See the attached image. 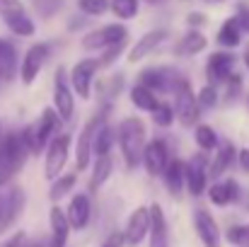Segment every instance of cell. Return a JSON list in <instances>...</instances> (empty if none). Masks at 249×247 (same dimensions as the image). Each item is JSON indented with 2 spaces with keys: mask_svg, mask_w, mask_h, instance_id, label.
<instances>
[{
  "mask_svg": "<svg viewBox=\"0 0 249 247\" xmlns=\"http://www.w3.org/2000/svg\"><path fill=\"white\" fill-rule=\"evenodd\" d=\"M245 66H247V68H249V44H247V46H245Z\"/></svg>",
  "mask_w": 249,
  "mask_h": 247,
  "instance_id": "f6af8a7d",
  "label": "cell"
},
{
  "mask_svg": "<svg viewBox=\"0 0 249 247\" xmlns=\"http://www.w3.org/2000/svg\"><path fill=\"white\" fill-rule=\"evenodd\" d=\"M111 146H114V131L109 126H102L94 136V143H92V151L102 158V155H109L111 153Z\"/></svg>",
  "mask_w": 249,
  "mask_h": 247,
  "instance_id": "4dcf8cb0",
  "label": "cell"
},
{
  "mask_svg": "<svg viewBox=\"0 0 249 247\" xmlns=\"http://www.w3.org/2000/svg\"><path fill=\"white\" fill-rule=\"evenodd\" d=\"M245 233H247V238H249V226H247V228H245Z\"/></svg>",
  "mask_w": 249,
  "mask_h": 247,
  "instance_id": "7dc6e473",
  "label": "cell"
},
{
  "mask_svg": "<svg viewBox=\"0 0 249 247\" xmlns=\"http://www.w3.org/2000/svg\"><path fill=\"white\" fill-rule=\"evenodd\" d=\"M196 143H198L201 151H213V148L218 146V136H215V131H213L211 126L201 124V126L196 129Z\"/></svg>",
  "mask_w": 249,
  "mask_h": 247,
  "instance_id": "1f68e13d",
  "label": "cell"
},
{
  "mask_svg": "<svg viewBox=\"0 0 249 247\" xmlns=\"http://www.w3.org/2000/svg\"><path fill=\"white\" fill-rule=\"evenodd\" d=\"M68 146H71L68 136H58V138L51 141V146H49V151H46V165H44L46 179H56V177L61 174L63 165L68 160Z\"/></svg>",
  "mask_w": 249,
  "mask_h": 247,
  "instance_id": "52a82bcc",
  "label": "cell"
},
{
  "mask_svg": "<svg viewBox=\"0 0 249 247\" xmlns=\"http://www.w3.org/2000/svg\"><path fill=\"white\" fill-rule=\"evenodd\" d=\"M167 39V32L165 29H153V32H148L145 37H141L138 39V44L131 49V54H128V61H141V58H145L150 51H155L162 41Z\"/></svg>",
  "mask_w": 249,
  "mask_h": 247,
  "instance_id": "2e32d148",
  "label": "cell"
},
{
  "mask_svg": "<svg viewBox=\"0 0 249 247\" xmlns=\"http://www.w3.org/2000/svg\"><path fill=\"white\" fill-rule=\"evenodd\" d=\"M111 10L121 19H131L138 12V0H111Z\"/></svg>",
  "mask_w": 249,
  "mask_h": 247,
  "instance_id": "d6a6232c",
  "label": "cell"
},
{
  "mask_svg": "<svg viewBox=\"0 0 249 247\" xmlns=\"http://www.w3.org/2000/svg\"><path fill=\"white\" fill-rule=\"evenodd\" d=\"M102 124H104V114H97L94 119H89V121L85 124L83 133H80V141H78V167H80V170H85V167L89 165V151H92L94 136H97V131L102 129Z\"/></svg>",
  "mask_w": 249,
  "mask_h": 247,
  "instance_id": "30bf717a",
  "label": "cell"
},
{
  "mask_svg": "<svg viewBox=\"0 0 249 247\" xmlns=\"http://www.w3.org/2000/svg\"><path fill=\"white\" fill-rule=\"evenodd\" d=\"M148 211H150V230H148V235H150V245L153 247H167L165 216H162L160 206H158V204H153Z\"/></svg>",
  "mask_w": 249,
  "mask_h": 247,
  "instance_id": "ffe728a7",
  "label": "cell"
},
{
  "mask_svg": "<svg viewBox=\"0 0 249 247\" xmlns=\"http://www.w3.org/2000/svg\"><path fill=\"white\" fill-rule=\"evenodd\" d=\"M153 119H155L158 126H169V124L174 121V109H172L169 104H160V102H158V107L153 109Z\"/></svg>",
  "mask_w": 249,
  "mask_h": 247,
  "instance_id": "e575fe53",
  "label": "cell"
},
{
  "mask_svg": "<svg viewBox=\"0 0 249 247\" xmlns=\"http://www.w3.org/2000/svg\"><path fill=\"white\" fill-rule=\"evenodd\" d=\"M17 68V51L10 41L0 39V80H12Z\"/></svg>",
  "mask_w": 249,
  "mask_h": 247,
  "instance_id": "7402d4cb",
  "label": "cell"
},
{
  "mask_svg": "<svg viewBox=\"0 0 249 247\" xmlns=\"http://www.w3.org/2000/svg\"><path fill=\"white\" fill-rule=\"evenodd\" d=\"M119 141L128 167H138L145 148V124L138 116H128L119 126Z\"/></svg>",
  "mask_w": 249,
  "mask_h": 247,
  "instance_id": "6da1fadb",
  "label": "cell"
},
{
  "mask_svg": "<svg viewBox=\"0 0 249 247\" xmlns=\"http://www.w3.org/2000/svg\"><path fill=\"white\" fill-rule=\"evenodd\" d=\"M24 209V191L19 187H12L2 199H0V233L7 230L22 213Z\"/></svg>",
  "mask_w": 249,
  "mask_h": 247,
  "instance_id": "5b68a950",
  "label": "cell"
},
{
  "mask_svg": "<svg viewBox=\"0 0 249 247\" xmlns=\"http://www.w3.org/2000/svg\"><path fill=\"white\" fill-rule=\"evenodd\" d=\"M141 85H143V87H148L150 92L172 87V82H169V78H167L165 71H143V73H141Z\"/></svg>",
  "mask_w": 249,
  "mask_h": 247,
  "instance_id": "f1b7e54d",
  "label": "cell"
},
{
  "mask_svg": "<svg viewBox=\"0 0 249 247\" xmlns=\"http://www.w3.org/2000/svg\"><path fill=\"white\" fill-rule=\"evenodd\" d=\"M184 182L189 184V191L194 196L203 194V189H206V158H203V153L191 158L184 165Z\"/></svg>",
  "mask_w": 249,
  "mask_h": 247,
  "instance_id": "8fae6325",
  "label": "cell"
},
{
  "mask_svg": "<svg viewBox=\"0 0 249 247\" xmlns=\"http://www.w3.org/2000/svg\"><path fill=\"white\" fill-rule=\"evenodd\" d=\"M111 167H114L111 155H102V158H97V163H94V172H92V179H89V189H92V191H94V189H99V187L109 179Z\"/></svg>",
  "mask_w": 249,
  "mask_h": 247,
  "instance_id": "cb8c5ba5",
  "label": "cell"
},
{
  "mask_svg": "<svg viewBox=\"0 0 249 247\" xmlns=\"http://www.w3.org/2000/svg\"><path fill=\"white\" fill-rule=\"evenodd\" d=\"M131 99H133V104H136L138 109H145V112H153V109L158 107L155 92H150V90L143 87V85H136V87L131 90Z\"/></svg>",
  "mask_w": 249,
  "mask_h": 247,
  "instance_id": "4316f807",
  "label": "cell"
},
{
  "mask_svg": "<svg viewBox=\"0 0 249 247\" xmlns=\"http://www.w3.org/2000/svg\"><path fill=\"white\" fill-rule=\"evenodd\" d=\"M109 7V0H80V10L87 15H102L107 12Z\"/></svg>",
  "mask_w": 249,
  "mask_h": 247,
  "instance_id": "d590c367",
  "label": "cell"
},
{
  "mask_svg": "<svg viewBox=\"0 0 249 247\" xmlns=\"http://www.w3.org/2000/svg\"><path fill=\"white\" fill-rule=\"evenodd\" d=\"M24 12V5L19 0H0V15L7 17V15H19Z\"/></svg>",
  "mask_w": 249,
  "mask_h": 247,
  "instance_id": "74e56055",
  "label": "cell"
},
{
  "mask_svg": "<svg viewBox=\"0 0 249 247\" xmlns=\"http://www.w3.org/2000/svg\"><path fill=\"white\" fill-rule=\"evenodd\" d=\"M97 66H99V61L85 58V61H80V63L73 68L71 80H73V87H75V92H78L80 97H89V87H92V78H94V73H97Z\"/></svg>",
  "mask_w": 249,
  "mask_h": 247,
  "instance_id": "4fadbf2b",
  "label": "cell"
},
{
  "mask_svg": "<svg viewBox=\"0 0 249 247\" xmlns=\"http://www.w3.org/2000/svg\"><path fill=\"white\" fill-rule=\"evenodd\" d=\"M49 221H51V243H49V247H66V243H68V230H71L66 213L58 206H53Z\"/></svg>",
  "mask_w": 249,
  "mask_h": 247,
  "instance_id": "ac0fdd59",
  "label": "cell"
},
{
  "mask_svg": "<svg viewBox=\"0 0 249 247\" xmlns=\"http://www.w3.org/2000/svg\"><path fill=\"white\" fill-rule=\"evenodd\" d=\"M235 19H237L240 29H245V32H249V7H242V10H240V15H237Z\"/></svg>",
  "mask_w": 249,
  "mask_h": 247,
  "instance_id": "ab89813d",
  "label": "cell"
},
{
  "mask_svg": "<svg viewBox=\"0 0 249 247\" xmlns=\"http://www.w3.org/2000/svg\"><path fill=\"white\" fill-rule=\"evenodd\" d=\"M203 49H206V37L198 34V32H189V34L179 41L177 54H181V56H194V54H198V51H203Z\"/></svg>",
  "mask_w": 249,
  "mask_h": 247,
  "instance_id": "d4e9b609",
  "label": "cell"
},
{
  "mask_svg": "<svg viewBox=\"0 0 249 247\" xmlns=\"http://www.w3.org/2000/svg\"><path fill=\"white\" fill-rule=\"evenodd\" d=\"M56 129H58V116H56V112L46 109V112L41 114V119H39L36 126H27V129L19 133V138H22L27 153H39V151L49 143V138H51V133H53Z\"/></svg>",
  "mask_w": 249,
  "mask_h": 247,
  "instance_id": "3957f363",
  "label": "cell"
},
{
  "mask_svg": "<svg viewBox=\"0 0 249 247\" xmlns=\"http://www.w3.org/2000/svg\"><path fill=\"white\" fill-rule=\"evenodd\" d=\"M75 179H78L75 174H66V177H61V179L51 187V199H53V201L63 199V196H66V194L75 187Z\"/></svg>",
  "mask_w": 249,
  "mask_h": 247,
  "instance_id": "836d02e7",
  "label": "cell"
},
{
  "mask_svg": "<svg viewBox=\"0 0 249 247\" xmlns=\"http://www.w3.org/2000/svg\"><path fill=\"white\" fill-rule=\"evenodd\" d=\"M150 230V211L148 209H136L131 216H128V223H126V233H124V240L128 245H138Z\"/></svg>",
  "mask_w": 249,
  "mask_h": 247,
  "instance_id": "ba28073f",
  "label": "cell"
},
{
  "mask_svg": "<svg viewBox=\"0 0 249 247\" xmlns=\"http://www.w3.org/2000/svg\"><path fill=\"white\" fill-rule=\"evenodd\" d=\"M68 226H73L75 230H83L85 226L89 223V199L85 194H78L73 201H71V209H68Z\"/></svg>",
  "mask_w": 249,
  "mask_h": 247,
  "instance_id": "d6986e66",
  "label": "cell"
},
{
  "mask_svg": "<svg viewBox=\"0 0 249 247\" xmlns=\"http://www.w3.org/2000/svg\"><path fill=\"white\" fill-rule=\"evenodd\" d=\"M46 56H49V46H46V44H34V46L27 51V56H24V61H22V82H24V85H32V82L36 80V76H39V71H41Z\"/></svg>",
  "mask_w": 249,
  "mask_h": 247,
  "instance_id": "9c48e42d",
  "label": "cell"
},
{
  "mask_svg": "<svg viewBox=\"0 0 249 247\" xmlns=\"http://www.w3.org/2000/svg\"><path fill=\"white\" fill-rule=\"evenodd\" d=\"M194 221H196V230H198V238H201L203 245L206 247H220V230H218V223H215V218H213L208 211L198 209V211L194 213Z\"/></svg>",
  "mask_w": 249,
  "mask_h": 247,
  "instance_id": "7c38bea8",
  "label": "cell"
},
{
  "mask_svg": "<svg viewBox=\"0 0 249 247\" xmlns=\"http://www.w3.org/2000/svg\"><path fill=\"white\" fill-rule=\"evenodd\" d=\"M148 2H160V0H148Z\"/></svg>",
  "mask_w": 249,
  "mask_h": 247,
  "instance_id": "c3c4849f",
  "label": "cell"
},
{
  "mask_svg": "<svg viewBox=\"0 0 249 247\" xmlns=\"http://www.w3.org/2000/svg\"><path fill=\"white\" fill-rule=\"evenodd\" d=\"M56 109H58V119H63V121H71L73 109H75L71 87L66 85V73H63V68H58V73H56Z\"/></svg>",
  "mask_w": 249,
  "mask_h": 247,
  "instance_id": "5bb4252c",
  "label": "cell"
},
{
  "mask_svg": "<svg viewBox=\"0 0 249 247\" xmlns=\"http://www.w3.org/2000/svg\"><path fill=\"white\" fill-rule=\"evenodd\" d=\"M126 39V27L121 24H107L97 32H89L83 39V49H104V46H114V44H124Z\"/></svg>",
  "mask_w": 249,
  "mask_h": 247,
  "instance_id": "8992f818",
  "label": "cell"
},
{
  "mask_svg": "<svg viewBox=\"0 0 249 247\" xmlns=\"http://www.w3.org/2000/svg\"><path fill=\"white\" fill-rule=\"evenodd\" d=\"M237 182L235 179H225V182H218V184H213L211 187V191H208V196H211V201L215 204V206H228V204H232L235 199H237Z\"/></svg>",
  "mask_w": 249,
  "mask_h": 247,
  "instance_id": "44dd1931",
  "label": "cell"
},
{
  "mask_svg": "<svg viewBox=\"0 0 249 247\" xmlns=\"http://www.w3.org/2000/svg\"><path fill=\"white\" fill-rule=\"evenodd\" d=\"M247 102H249V97H247Z\"/></svg>",
  "mask_w": 249,
  "mask_h": 247,
  "instance_id": "681fc988",
  "label": "cell"
},
{
  "mask_svg": "<svg viewBox=\"0 0 249 247\" xmlns=\"http://www.w3.org/2000/svg\"><path fill=\"white\" fill-rule=\"evenodd\" d=\"M196 104H198V109L201 107H213L215 104V90L208 85V87H203L198 95H196Z\"/></svg>",
  "mask_w": 249,
  "mask_h": 247,
  "instance_id": "8d00e7d4",
  "label": "cell"
},
{
  "mask_svg": "<svg viewBox=\"0 0 249 247\" xmlns=\"http://www.w3.org/2000/svg\"><path fill=\"white\" fill-rule=\"evenodd\" d=\"M5 24H7L15 34H19V37L34 34V22H32L24 12H19V15H7V17H5Z\"/></svg>",
  "mask_w": 249,
  "mask_h": 247,
  "instance_id": "f546056e",
  "label": "cell"
},
{
  "mask_svg": "<svg viewBox=\"0 0 249 247\" xmlns=\"http://www.w3.org/2000/svg\"><path fill=\"white\" fill-rule=\"evenodd\" d=\"M24 247H41L39 243H29V245H24Z\"/></svg>",
  "mask_w": 249,
  "mask_h": 247,
  "instance_id": "bcb514c9",
  "label": "cell"
},
{
  "mask_svg": "<svg viewBox=\"0 0 249 247\" xmlns=\"http://www.w3.org/2000/svg\"><path fill=\"white\" fill-rule=\"evenodd\" d=\"M240 160H242V167H247V170H249V151H242Z\"/></svg>",
  "mask_w": 249,
  "mask_h": 247,
  "instance_id": "7bdbcfd3",
  "label": "cell"
},
{
  "mask_svg": "<svg viewBox=\"0 0 249 247\" xmlns=\"http://www.w3.org/2000/svg\"><path fill=\"white\" fill-rule=\"evenodd\" d=\"M174 95H177V107H174V114H179V121L184 126H191L196 124L198 119V104H196V95L191 92V85L184 78H177L172 85Z\"/></svg>",
  "mask_w": 249,
  "mask_h": 247,
  "instance_id": "277c9868",
  "label": "cell"
},
{
  "mask_svg": "<svg viewBox=\"0 0 249 247\" xmlns=\"http://www.w3.org/2000/svg\"><path fill=\"white\" fill-rule=\"evenodd\" d=\"M240 37H242V29H240L237 19L232 17V19H228V22L220 27V32H218V44H220V46H237V44H240Z\"/></svg>",
  "mask_w": 249,
  "mask_h": 247,
  "instance_id": "484cf974",
  "label": "cell"
},
{
  "mask_svg": "<svg viewBox=\"0 0 249 247\" xmlns=\"http://www.w3.org/2000/svg\"><path fill=\"white\" fill-rule=\"evenodd\" d=\"M198 22H203V17L201 15H191V24H198Z\"/></svg>",
  "mask_w": 249,
  "mask_h": 247,
  "instance_id": "ee69618b",
  "label": "cell"
},
{
  "mask_svg": "<svg viewBox=\"0 0 249 247\" xmlns=\"http://www.w3.org/2000/svg\"><path fill=\"white\" fill-rule=\"evenodd\" d=\"M143 165L150 174H162L167 167V146L162 141H153L143 148Z\"/></svg>",
  "mask_w": 249,
  "mask_h": 247,
  "instance_id": "9a60e30c",
  "label": "cell"
},
{
  "mask_svg": "<svg viewBox=\"0 0 249 247\" xmlns=\"http://www.w3.org/2000/svg\"><path fill=\"white\" fill-rule=\"evenodd\" d=\"M232 158H235V148H232V143H225V146H220V151H218V155H215V163L211 165V177H220L230 163H232Z\"/></svg>",
  "mask_w": 249,
  "mask_h": 247,
  "instance_id": "83f0119b",
  "label": "cell"
},
{
  "mask_svg": "<svg viewBox=\"0 0 249 247\" xmlns=\"http://www.w3.org/2000/svg\"><path fill=\"white\" fill-rule=\"evenodd\" d=\"M27 158V148L19 138V133H7L0 141V184L7 182Z\"/></svg>",
  "mask_w": 249,
  "mask_h": 247,
  "instance_id": "7a4b0ae2",
  "label": "cell"
},
{
  "mask_svg": "<svg viewBox=\"0 0 249 247\" xmlns=\"http://www.w3.org/2000/svg\"><path fill=\"white\" fill-rule=\"evenodd\" d=\"M228 240L240 247H249V238H247V233H245V228H230L228 230Z\"/></svg>",
  "mask_w": 249,
  "mask_h": 247,
  "instance_id": "f35d334b",
  "label": "cell"
},
{
  "mask_svg": "<svg viewBox=\"0 0 249 247\" xmlns=\"http://www.w3.org/2000/svg\"><path fill=\"white\" fill-rule=\"evenodd\" d=\"M5 247H24V233H17V235H12V238L5 243Z\"/></svg>",
  "mask_w": 249,
  "mask_h": 247,
  "instance_id": "60d3db41",
  "label": "cell"
},
{
  "mask_svg": "<svg viewBox=\"0 0 249 247\" xmlns=\"http://www.w3.org/2000/svg\"><path fill=\"white\" fill-rule=\"evenodd\" d=\"M235 56L232 54H213L208 61V78L211 82H225L232 76Z\"/></svg>",
  "mask_w": 249,
  "mask_h": 247,
  "instance_id": "e0dca14e",
  "label": "cell"
},
{
  "mask_svg": "<svg viewBox=\"0 0 249 247\" xmlns=\"http://www.w3.org/2000/svg\"><path fill=\"white\" fill-rule=\"evenodd\" d=\"M165 184L172 194H179L184 189V163L181 160H172L165 167Z\"/></svg>",
  "mask_w": 249,
  "mask_h": 247,
  "instance_id": "603a6c76",
  "label": "cell"
},
{
  "mask_svg": "<svg viewBox=\"0 0 249 247\" xmlns=\"http://www.w3.org/2000/svg\"><path fill=\"white\" fill-rule=\"evenodd\" d=\"M121 243H124V238H121L119 233H114V235H111V238H109L102 247H121Z\"/></svg>",
  "mask_w": 249,
  "mask_h": 247,
  "instance_id": "b9f144b4",
  "label": "cell"
}]
</instances>
